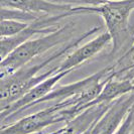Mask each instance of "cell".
<instances>
[{
    "label": "cell",
    "instance_id": "obj_14",
    "mask_svg": "<svg viewBox=\"0 0 134 134\" xmlns=\"http://www.w3.org/2000/svg\"><path fill=\"white\" fill-rule=\"evenodd\" d=\"M58 4H66L73 7L76 6H87V7H97L107 3L111 0H47Z\"/></svg>",
    "mask_w": 134,
    "mask_h": 134
},
{
    "label": "cell",
    "instance_id": "obj_2",
    "mask_svg": "<svg viewBox=\"0 0 134 134\" xmlns=\"http://www.w3.org/2000/svg\"><path fill=\"white\" fill-rule=\"evenodd\" d=\"M74 30V23L69 22L52 32L24 41L0 63V73L4 75L12 74L54 47L69 42Z\"/></svg>",
    "mask_w": 134,
    "mask_h": 134
},
{
    "label": "cell",
    "instance_id": "obj_3",
    "mask_svg": "<svg viewBox=\"0 0 134 134\" xmlns=\"http://www.w3.org/2000/svg\"><path fill=\"white\" fill-rule=\"evenodd\" d=\"M133 10L134 0H111L97 7L83 6L84 14H99L104 20L112 42L109 57H114L125 43L129 31V17Z\"/></svg>",
    "mask_w": 134,
    "mask_h": 134
},
{
    "label": "cell",
    "instance_id": "obj_5",
    "mask_svg": "<svg viewBox=\"0 0 134 134\" xmlns=\"http://www.w3.org/2000/svg\"><path fill=\"white\" fill-rule=\"evenodd\" d=\"M79 14V8L73 7L70 11L57 15H41L34 21H30L24 29L18 34L0 38V63L24 41L32 38L35 34H46L54 31L59 26V21L73 15Z\"/></svg>",
    "mask_w": 134,
    "mask_h": 134
},
{
    "label": "cell",
    "instance_id": "obj_18",
    "mask_svg": "<svg viewBox=\"0 0 134 134\" xmlns=\"http://www.w3.org/2000/svg\"><path fill=\"white\" fill-rule=\"evenodd\" d=\"M84 134H90V129H89V130H88L87 132H85V133Z\"/></svg>",
    "mask_w": 134,
    "mask_h": 134
},
{
    "label": "cell",
    "instance_id": "obj_8",
    "mask_svg": "<svg viewBox=\"0 0 134 134\" xmlns=\"http://www.w3.org/2000/svg\"><path fill=\"white\" fill-rule=\"evenodd\" d=\"M111 42V36L107 31L96 36L93 40H89L83 46H78L69 53L60 65L55 66V73L70 71L73 72L75 69L82 66L86 62L93 59L95 55L102 52L108 43Z\"/></svg>",
    "mask_w": 134,
    "mask_h": 134
},
{
    "label": "cell",
    "instance_id": "obj_4",
    "mask_svg": "<svg viewBox=\"0 0 134 134\" xmlns=\"http://www.w3.org/2000/svg\"><path fill=\"white\" fill-rule=\"evenodd\" d=\"M79 114L76 108H69L65 102L34 112L15 121L6 127L0 128V134H35L42 129L60 122H67Z\"/></svg>",
    "mask_w": 134,
    "mask_h": 134
},
{
    "label": "cell",
    "instance_id": "obj_7",
    "mask_svg": "<svg viewBox=\"0 0 134 134\" xmlns=\"http://www.w3.org/2000/svg\"><path fill=\"white\" fill-rule=\"evenodd\" d=\"M133 105L134 92L112 102L90 129V134H114Z\"/></svg>",
    "mask_w": 134,
    "mask_h": 134
},
{
    "label": "cell",
    "instance_id": "obj_10",
    "mask_svg": "<svg viewBox=\"0 0 134 134\" xmlns=\"http://www.w3.org/2000/svg\"><path fill=\"white\" fill-rule=\"evenodd\" d=\"M0 7L19 10L37 16L57 15L70 11L73 6L66 4H58L47 0H0Z\"/></svg>",
    "mask_w": 134,
    "mask_h": 134
},
{
    "label": "cell",
    "instance_id": "obj_13",
    "mask_svg": "<svg viewBox=\"0 0 134 134\" xmlns=\"http://www.w3.org/2000/svg\"><path fill=\"white\" fill-rule=\"evenodd\" d=\"M37 17H40V16L31 13H27V12H23V11H19V10H13V9H7V8L0 7V21L13 19L30 22V21L35 20Z\"/></svg>",
    "mask_w": 134,
    "mask_h": 134
},
{
    "label": "cell",
    "instance_id": "obj_6",
    "mask_svg": "<svg viewBox=\"0 0 134 134\" xmlns=\"http://www.w3.org/2000/svg\"><path fill=\"white\" fill-rule=\"evenodd\" d=\"M70 73V71L55 73L30 88L22 97H20L18 100L15 101L0 113V124L10 117H13L25 110H28L29 108L34 107L37 101L44 97L47 93H49L57 86V84Z\"/></svg>",
    "mask_w": 134,
    "mask_h": 134
},
{
    "label": "cell",
    "instance_id": "obj_12",
    "mask_svg": "<svg viewBox=\"0 0 134 134\" xmlns=\"http://www.w3.org/2000/svg\"><path fill=\"white\" fill-rule=\"evenodd\" d=\"M28 23L29 22L13 19L1 20L0 21V38L18 34L28 25Z\"/></svg>",
    "mask_w": 134,
    "mask_h": 134
},
{
    "label": "cell",
    "instance_id": "obj_17",
    "mask_svg": "<svg viewBox=\"0 0 134 134\" xmlns=\"http://www.w3.org/2000/svg\"><path fill=\"white\" fill-rule=\"evenodd\" d=\"M126 69H134V63L129 65V66H126Z\"/></svg>",
    "mask_w": 134,
    "mask_h": 134
},
{
    "label": "cell",
    "instance_id": "obj_15",
    "mask_svg": "<svg viewBox=\"0 0 134 134\" xmlns=\"http://www.w3.org/2000/svg\"><path fill=\"white\" fill-rule=\"evenodd\" d=\"M134 123V105L133 107L130 109V111L128 112V114L126 115L124 121L122 122V124L120 125V127L117 129V131L114 134H130L131 130L133 127Z\"/></svg>",
    "mask_w": 134,
    "mask_h": 134
},
{
    "label": "cell",
    "instance_id": "obj_1",
    "mask_svg": "<svg viewBox=\"0 0 134 134\" xmlns=\"http://www.w3.org/2000/svg\"><path fill=\"white\" fill-rule=\"evenodd\" d=\"M101 30V26H95L87 31L80 34L78 37L73 38L69 42L63 44L58 51L54 52L46 59L40 60L31 66H24L14 73L4 75L0 73V113L5 110L8 106L17 101L20 97L26 93L27 91L38 84L47 77L55 74V67L51 68L43 73H40L42 70L47 69L53 62L60 59L64 54H69L71 51L80 46L82 41L90 37Z\"/></svg>",
    "mask_w": 134,
    "mask_h": 134
},
{
    "label": "cell",
    "instance_id": "obj_16",
    "mask_svg": "<svg viewBox=\"0 0 134 134\" xmlns=\"http://www.w3.org/2000/svg\"><path fill=\"white\" fill-rule=\"evenodd\" d=\"M134 54V41H133V43H132V46L130 47V48H129V49H128L127 52H126L125 54H123V55H122V57H121L120 59H119V60H117V62H118V63L120 64V62H121V60H124L125 58H127V57H129L130 54Z\"/></svg>",
    "mask_w": 134,
    "mask_h": 134
},
{
    "label": "cell",
    "instance_id": "obj_9",
    "mask_svg": "<svg viewBox=\"0 0 134 134\" xmlns=\"http://www.w3.org/2000/svg\"><path fill=\"white\" fill-rule=\"evenodd\" d=\"M119 70L116 69L100 91L99 95L92 102L89 103L88 107L99 104H111L115 100L121 98L124 95L134 92V77L119 78ZM87 107V108H88Z\"/></svg>",
    "mask_w": 134,
    "mask_h": 134
},
{
    "label": "cell",
    "instance_id": "obj_11",
    "mask_svg": "<svg viewBox=\"0 0 134 134\" xmlns=\"http://www.w3.org/2000/svg\"><path fill=\"white\" fill-rule=\"evenodd\" d=\"M110 104H99L86 108L84 111L66 122L64 127L48 134H84L96 123Z\"/></svg>",
    "mask_w": 134,
    "mask_h": 134
}]
</instances>
